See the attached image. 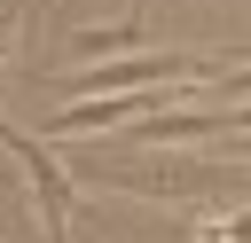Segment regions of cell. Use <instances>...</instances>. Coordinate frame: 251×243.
<instances>
[{
    "label": "cell",
    "instance_id": "1",
    "mask_svg": "<svg viewBox=\"0 0 251 243\" xmlns=\"http://www.w3.org/2000/svg\"><path fill=\"white\" fill-rule=\"evenodd\" d=\"M0 149L24 165V180H31V204H39V227H47V243H71V204H78V180L63 172V157L47 149V133H24L16 118H0Z\"/></svg>",
    "mask_w": 251,
    "mask_h": 243
},
{
    "label": "cell",
    "instance_id": "2",
    "mask_svg": "<svg viewBox=\"0 0 251 243\" xmlns=\"http://www.w3.org/2000/svg\"><path fill=\"white\" fill-rule=\"evenodd\" d=\"M126 47H141V16H118V24H86V31H71V55H78V63H110V55H126Z\"/></svg>",
    "mask_w": 251,
    "mask_h": 243
},
{
    "label": "cell",
    "instance_id": "3",
    "mask_svg": "<svg viewBox=\"0 0 251 243\" xmlns=\"http://www.w3.org/2000/svg\"><path fill=\"white\" fill-rule=\"evenodd\" d=\"M16 8H31V0H16Z\"/></svg>",
    "mask_w": 251,
    "mask_h": 243
}]
</instances>
